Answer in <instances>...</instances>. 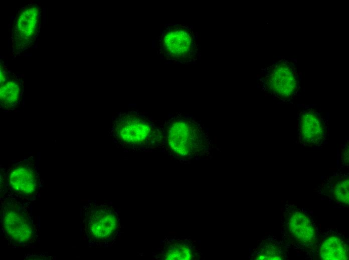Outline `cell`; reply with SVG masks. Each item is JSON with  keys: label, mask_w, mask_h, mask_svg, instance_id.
Wrapping results in <instances>:
<instances>
[{"label": "cell", "mask_w": 349, "mask_h": 260, "mask_svg": "<svg viewBox=\"0 0 349 260\" xmlns=\"http://www.w3.org/2000/svg\"><path fill=\"white\" fill-rule=\"evenodd\" d=\"M84 230L92 242L103 244L117 233L119 223L118 215L112 206L91 204L85 210Z\"/></svg>", "instance_id": "obj_1"}, {"label": "cell", "mask_w": 349, "mask_h": 260, "mask_svg": "<svg viewBox=\"0 0 349 260\" xmlns=\"http://www.w3.org/2000/svg\"><path fill=\"white\" fill-rule=\"evenodd\" d=\"M264 80L267 90L280 98H290L298 90L297 74L292 65L285 60L272 66Z\"/></svg>", "instance_id": "obj_2"}, {"label": "cell", "mask_w": 349, "mask_h": 260, "mask_svg": "<svg viewBox=\"0 0 349 260\" xmlns=\"http://www.w3.org/2000/svg\"><path fill=\"white\" fill-rule=\"evenodd\" d=\"M40 8L36 4H29L21 10L13 29L12 42L17 52L29 48L34 42L39 30Z\"/></svg>", "instance_id": "obj_3"}, {"label": "cell", "mask_w": 349, "mask_h": 260, "mask_svg": "<svg viewBox=\"0 0 349 260\" xmlns=\"http://www.w3.org/2000/svg\"><path fill=\"white\" fill-rule=\"evenodd\" d=\"M161 46L168 58L184 62L192 58L195 48L192 32L184 26H172L165 30Z\"/></svg>", "instance_id": "obj_4"}, {"label": "cell", "mask_w": 349, "mask_h": 260, "mask_svg": "<svg viewBox=\"0 0 349 260\" xmlns=\"http://www.w3.org/2000/svg\"><path fill=\"white\" fill-rule=\"evenodd\" d=\"M200 130L186 121L173 122L168 129V143L171 149L183 156L190 155L201 146Z\"/></svg>", "instance_id": "obj_5"}, {"label": "cell", "mask_w": 349, "mask_h": 260, "mask_svg": "<svg viewBox=\"0 0 349 260\" xmlns=\"http://www.w3.org/2000/svg\"><path fill=\"white\" fill-rule=\"evenodd\" d=\"M299 138L304 144L316 146L325 138V128L321 116L313 110L302 111L298 122Z\"/></svg>", "instance_id": "obj_6"}, {"label": "cell", "mask_w": 349, "mask_h": 260, "mask_svg": "<svg viewBox=\"0 0 349 260\" xmlns=\"http://www.w3.org/2000/svg\"><path fill=\"white\" fill-rule=\"evenodd\" d=\"M3 225L9 236L18 243L29 241L33 235L30 220L26 214L10 208L5 210Z\"/></svg>", "instance_id": "obj_7"}, {"label": "cell", "mask_w": 349, "mask_h": 260, "mask_svg": "<svg viewBox=\"0 0 349 260\" xmlns=\"http://www.w3.org/2000/svg\"><path fill=\"white\" fill-rule=\"evenodd\" d=\"M290 232L299 242L309 244L314 242L315 232L310 218L303 212L295 210L291 212L287 222Z\"/></svg>", "instance_id": "obj_8"}, {"label": "cell", "mask_w": 349, "mask_h": 260, "mask_svg": "<svg viewBox=\"0 0 349 260\" xmlns=\"http://www.w3.org/2000/svg\"><path fill=\"white\" fill-rule=\"evenodd\" d=\"M9 182L15 190L25 194H33L37 187L34 171L26 166H19L13 170L10 175Z\"/></svg>", "instance_id": "obj_9"}, {"label": "cell", "mask_w": 349, "mask_h": 260, "mask_svg": "<svg viewBox=\"0 0 349 260\" xmlns=\"http://www.w3.org/2000/svg\"><path fill=\"white\" fill-rule=\"evenodd\" d=\"M320 257L325 260H344L348 259L347 248L343 242L336 236L326 239L320 248Z\"/></svg>", "instance_id": "obj_10"}, {"label": "cell", "mask_w": 349, "mask_h": 260, "mask_svg": "<svg viewBox=\"0 0 349 260\" xmlns=\"http://www.w3.org/2000/svg\"><path fill=\"white\" fill-rule=\"evenodd\" d=\"M21 87L17 81L10 80L1 84L0 99L2 106L6 109L13 108L18 103Z\"/></svg>", "instance_id": "obj_11"}, {"label": "cell", "mask_w": 349, "mask_h": 260, "mask_svg": "<svg viewBox=\"0 0 349 260\" xmlns=\"http://www.w3.org/2000/svg\"><path fill=\"white\" fill-rule=\"evenodd\" d=\"M141 122L136 121L135 123L123 125L119 132L120 136L128 142L139 143L144 140L150 128Z\"/></svg>", "instance_id": "obj_12"}, {"label": "cell", "mask_w": 349, "mask_h": 260, "mask_svg": "<svg viewBox=\"0 0 349 260\" xmlns=\"http://www.w3.org/2000/svg\"><path fill=\"white\" fill-rule=\"evenodd\" d=\"M163 254L166 260H190L192 258L190 248L181 242L170 244L164 250Z\"/></svg>", "instance_id": "obj_13"}, {"label": "cell", "mask_w": 349, "mask_h": 260, "mask_svg": "<svg viewBox=\"0 0 349 260\" xmlns=\"http://www.w3.org/2000/svg\"><path fill=\"white\" fill-rule=\"evenodd\" d=\"M334 197L338 202L342 204H348V179L347 178L340 180L334 186Z\"/></svg>", "instance_id": "obj_14"}, {"label": "cell", "mask_w": 349, "mask_h": 260, "mask_svg": "<svg viewBox=\"0 0 349 260\" xmlns=\"http://www.w3.org/2000/svg\"><path fill=\"white\" fill-rule=\"evenodd\" d=\"M279 248L275 246H270L262 250V252L258 259L261 260H281V256Z\"/></svg>", "instance_id": "obj_15"}]
</instances>
